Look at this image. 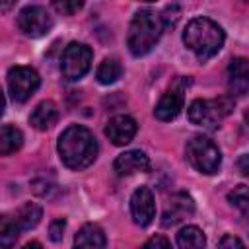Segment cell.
Masks as SVG:
<instances>
[{"label": "cell", "instance_id": "cell-1", "mask_svg": "<svg viewBox=\"0 0 249 249\" xmlns=\"http://www.w3.org/2000/svg\"><path fill=\"white\" fill-rule=\"evenodd\" d=\"M58 154L66 167L80 171L93 163L97 158V140L82 124H72L58 136Z\"/></svg>", "mask_w": 249, "mask_h": 249}, {"label": "cell", "instance_id": "cell-2", "mask_svg": "<svg viewBox=\"0 0 249 249\" xmlns=\"http://www.w3.org/2000/svg\"><path fill=\"white\" fill-rule=\"evenodd\" d=\"M224 41H226V35L222 31V27L208 18L191 19L183 31L185 47L189 51H193L200 62L218 54V51L224 47Z\"/></svg>", "mask_w": 249, "mask_h": 249}, {"label": "cell", "instance_id": "cell-3", "mask_svg": "<svg viewBox=\"0 0 249 249\" xmlns=\"http://www.w3.org/2000/svg\"><path fill=\"white\" fill-rule=\"evenodd\" d=\"M161 31H163L161 16H158L154 10H148V8L138 10L128 25V35H126L128 51L134 56L148 54L160 41Z\"/></svg>", "mask_w": 249, "mask_h": 249}, {"label": "cell", "instance_id": "cell-4", "mask_svg": "<svg viewBox=\"0 0 249 249\" xmlns=\"http://www.w3.org/2000/svg\"><path fill=\"white\" fill-rule=\"evenodd\" d=\"M233 101L230 97H216V99H195L189 109L187 117L193 124L202 128H218L220 123L231 113Z\"/></svg>", "mask_w": 249, "mask_h": 249}, {"label": "cell", "instance_id": "cell-5", "mask_svg": "<svg viewBox=\"0 0 249 249\" xmlns=\"http://www.w3.org/2000/svg\"><path fill=\"white\" fill-rule=\"evenodd\" d=\"M185 156H187V161L196 171H200L204 175L216 173L220 169V163H222L220 148L208 136H202V134H196L187 142Z\"/></svg>", "mask_w": 249, "mask_h": 249}, {"label": "cell", "instance_id": "cell-6", "mask_svg": "<svg viewBox=\"0 0 249 249\" xmlns=\"http://www.w3.org/2000/svg\"><path fill=\"white\" fill-rule=\"evenodd\" d=\"M91 58H93V53L88 45L78 43V41L70 43L64 49L62 60H60V72H62L64 80L76 82V80L84 78L91 66Z\"/></svg>", "mask_w": 249, "mask_h": 249}, {"label": "cell", "instance_id": "cell-7", "mask_svg": "<svg viewBox=\"0 0 249 249\" xmlns=\"http://www.w3.org/2000/svg\"><path fill=\"white\" fill-rule=\"evenodd\" d=\"M41 78L31 66H14L8 72V89L14 101H27L39 88Z\"/></svg>", "mask_w": 249, "mask_h": 249}, {"label": "cell", "instance_id": "cell-8", "mask_svg": "<svg viewBox=\"0 0 249 249\" xmlns=\"http://www.w3.org/2000/svg\"><path fill=\"white\" fill-rule=\"evenodd\" d=\"M18 27L27 37H43L53 27V18L43 6H27L18 14Z\"/></svg>", "mask_w": 249, "mask_h": 249}, {"label": "cell", "instance_id": "cell-9", "mask_svg": "<svg viewBox=\"0 0 249 249\" xmlns=\"http://www.w3.org/2000/svg\"><path fill=\"white\" fill-rule=\"evenodd\" d=\"M189 84H191L189 78H177L167 88V91L160 97V101H158V105L154 109L156 119H160V121H173L181 113L183 101H185L183 91H185V86H189Z\"/></svg>", "mask_w": 249, "mask_h": 249}, {"label": "cell", "instance_id": "cell-10", "mask_svg": "<svg viewBox=\"0 0 249 249\" xmlns=\"http://www.w3.org/2000/svg\"><path fill=\"white\" fill-rule=\"evenodd\" d=\"M130 214L136 226L146 228L156 218V202L154 195L148 187H138L130 196Z\"/></svg>", "mask_w": 249, "mask_h": 249}, {"label": "cell", "instance_id": "cell-11", "mask_svg": "<svg viewBox=\"0 0 249 249\" xmlns=\"http://www.w3.org/2000/svg\"><path fill=\"white\" fill-rule=\"evenodd\" d=\"M226 84L231 97H241L249 91V60L243 56H233L228 64Z\"/></svg>", "mask_w": 249, "mask_h": 249}, {"label": "cell", "instance_id": "cell-12", "mask_svg": "<svg viewBox=\"0 0 249 249\" xmlns=\"http://www.w3.org/2000/svg\"><path fill=\"white\" fill-rule=\"evenodd\" d=\"M193 212H195V200L187 193H175L165 204V210L161 214V226L171 228L183 222L185 218H189Z\"/></svg>", "mask_w": 249, "mask_h": 249}, {"label": "cell", "instance_id": "cell-13", "mask_svg": "<svg viewBox=\"0 0 249 249\" xmlns=\"http://www.w3.org/2000/svg\"><path fill=\"white\" fill-rule=\"evenodd\" d=\"M136 134V121L128 115H115L109 119L105 126V136L115 144V146H124L128 144Z\"/></svg>", "mask_w": 249, "mask_h": 249}, {"label": "cell", "instance_id": "cell-14", "mask_svg": "<svg viewBox=\"0 0 249 249\" xmlns=\"http://www.w3.org/2000/svg\"><path fill=\"white\" fill-rule=\"evenodd\" d=\"M113 169L121 177L140 173V171H148L150 169V160L140 150H128V152H123V154L117 156V160L113 163Z\"/></svg>", "mask_w": 249, "mask_h": 249}, {"label": "cell", "instance_id": "cell-15", "mask_svg": "<svg viewBox=\"0 0 249 249\" xmlns=\"http://www.w3.org/2000/svg\"><path fill=\"white\" fill-rule=\"evenodd\" d=\"M56 119H58V109L51 99L41 101L29 115V123L37 130H49L56 123Z\"/></svg>", "mask_w": 249, "mask_h": 249}, {"label": "cell", "instance_id": "cell-16", "mask_svg": "<svg viewBox=\"0 0 249 249\" xmlns=\"http://www.w3.org/2000/svg\"><path fill=\"white\" fill-rule=\"evenodd\" d=\"M107 239L97 224H84L74 237V247H105Z\"/></svg>", "mask_w": 249, "mask_h": 249}, {"label": "cell", "instance_id": "cell-17", "mask_svg": "<svg viewBox=\"0 0 249 249\" xmlns=\"http://www.w3.org/2000/svg\"><path fill=\"white\" fill-rule=\"evenodd\" d=\"M23 144V134L19 128L12 126V124H4L0 130V154L2 156H10L14 152H18Z\"/></svg>", "mask_w": 249, "mask_h": 249}, {"label": "cell", "instance_id": "cell-18", "mask_svg": "<svg viewBox=\"0 0 249 249\" xmlns=\"http://www.w3.org/2000/svg\"><path fill=\"white\" fill-rule=\"evenodd\" d=\"M41 216H43V210H41L39 204H35V202H25L23 206L18 208V212L14 214V220H16V224L19 226V230H31V228H35V226L39 224Z\"/></svg>", "mask_w": 249, "mask_h": 249}, {"label": "cell", "instance_id": "cell-19", "mask_svg": "<svg viewBox=\"0 0 249 249\" xmlns=\"http://www.w3.org/2000/svg\"><path fill=\"white\" fill-rule=\"evenodd\" d=\"M121 76H123V64H121V62H119V58H115V56L105 58V60L97 66V72H95L97 82H99V84H103V86L115 84Z\"/></svg>", "mask_w": 249, "mask_h": 249}, {"label": "cell", "instance_id": "cell-20", "mask_svg": "<svg viewBox=\"0 0 249 249\" xmlns=\"http://www.w3.org/2000/svg\"><path fill=\"white\" fill-rule=\"evenodd\" d=\"M177 245L183 247V249H187V247L198 249V247H204L206 245V237H204V233H202L200 228H196V226H185L177 233Z\"/></svg>", "mask_w": 249, "mask_h": 249}, {"label": "cell", "instance_id": "cell-21", "mask_svg": "<svg viewBox=\"0 0 249 249\" xmlns=\"http://www.w3.org/2000/svg\"><path fill=\"white\" fill-rule=\"evenodd\" d=\"M19 226L16 224V220L14 218H10V216H2L0 218V245L2 247H12L14 243H16V239H18V235H19Z\"/></svg>", "mask_w": 249, "mask_h": 249}, {"label": "cell", "instance_id": "cell-22", "mask_svg": "<svg viewBox=\"0 0 249 249\" xmlns=\"http://www.w3.org/2000/svg\"><path fill=\"white\" fill-rule=\"evenodd\" d=\"M228 200L233 208H237L243 216L249 218V187L245 185H237L233 191L228 193Z\"/></svg>", "mask_w": 249, "mask_h": 249}, {"label": "cell", "instance_id": "cell-23", "mask_svg": "<svg viewBox=\"0 0 249 249\" xmlns=\"http://www.w3.org/2000/svg\"><path fill=\"white\" fill-rule=\"evenodd\" d=\"M84 2H86V0H51L53 8H54L58 14H62V16H74L76 12L82 10Z\"/></svg>", "mask_w": 249, "mask_h": 249}, {"label": "cell", "instance_id": "cell-24", "mask_svg": "<svg viewBox=\"0 0 249 249\" xmlns=\"http://www.w3.org/2000/svg\"><path fill=\"white\" fill-rule=\"evenodd\" d=\"M181 18V8L177 4H171L163 10V16H161V21H163V27H175V23L179 21Z\"/></svg>", "mask_w": 249, "mask_h": 249}, {"label": "cell", "instance_id": "cell-25", "mask_svg": "<svg viewBox=\"0 0 249 249\" xmlns=\"http://www.w3.org/2000/svg\"><path fill=\"white\" fill-rule=\"evenodd\" d=\"M64 230H66V220H64V218H56V220H53L51 226H49V235H51V239H53L54 243L62 241V237H64Z\"/></svg>", "mask_w": 249, "mask_h": 249}, {"label": "cell", "instance_id": "cell-26", "mask_svg": "<svg viewBox=\"0 0 249 249\" xmlns=\"http://www.w3.org/2000/svg\"><path fill=\"white\" fill-rule=\"evenodd\" d=\"M169 245H171V241L163 235H154L144 243V247H169Z\"/></svg>", "mask_w": 249, "mask_h": 249}, {"label": "cell", "instance_id": "cell-27", "mask_svg": "<svg viewBox=\"0 0 249 249\" xmlns=\"http://www.w3.org/2000/svg\"><path fill=\"white\" fill-rule=\"evenodd\" d=\"M220 247H243L245 243L239 239V237H233V235H224L218 243Z\"/></svg>", "mask_w": 249, "mask_h": 249}, {"label": "cell", "instance_id": "cell-28", "mask_svg": "<svg viewBox=\"0 0 249 249\" xmlns=\"http://www.w3.org/2000/svg\"><path fill=\"white\" fill-rule=\"evenodd\" d=\"M237 169L241 175L249 177V154H243L239 160H237Z\"/></svg>", "mask_w": 249, "mask_h": 249}, {"label": "cell", "instance_id": "cell-29", "mask_svg": "<svg viewBox=\"0 0 249 249\" xmlns=\"http://www.w3.org/2000/svg\"><path fill=\"white\" fill-rule=\"evenodd\" d=\"M16 2H18V0H0V10L6 14V12H8Z\"/></svg>", "mask_w": 249, "mask_h": 249}, {"label": "cell", "instance_id": "cell-30", "mask_svg": "<svg viewBox=\"0 0 249 249\" xmlns=\"http://www.w3.org/2000/svg\"><path fill=\"white\" fill-rule=\"evenodd\" d=\"M31 247H41V243H37V241H33V243H25L23 249H31Z\"/></svg>", "mask_w": 249, "mask_h": 249}, {"label": "cell", "instance_id": "cell-31", "mask_svg": "<svg viewBox=\"0 0 249 249\" xmlns=\"http://www.w3.org/2000/svg\"><path fill=\"white\" fill-rule=\"evenodd\" d=\"M243 117H245V121H247V124H249V109L245 111V115H243Z\"/></svg>", "mask_w": 249, "mask_h": 249}, {"label": "cell", "instance_id": "cell-32", "mask_svg": "<svg viewBox=\"0 0 249 249\" xmlns=\"http://www.w3.org/2000/svg\"><path fill=\"white\" fill-rule=\"evenodd\" d=\"M142 2H154V0H142Z\"/></svg>", "mask_w": 249, "mask_h": 249}]
</instances>
